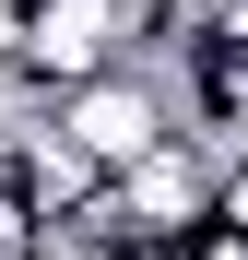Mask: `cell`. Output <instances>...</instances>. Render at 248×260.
Here are the masks:
<instances>
[{"instance_id": "4", "label": "cell", "mask_w": 248, "mask_h": 260, "mask_svg": "<svg viewBox=\"0 0 248 260\" xmlns=\"http://www.w3.org/2000/svg\"><path fill=\"white\" fill-rule=\"evenodd\" d=\"M213 213H225V225L248 237V154H225V189H213Z\"/></svg>"}, {"instance_id": "3", "label": "cell", "mask_w": 248, "mask_h": 260, "mask_svg": "<svg viewBox=\"0 0 248 260\" xmlns=\"http://www.w3.org/2000/svg\"><path fill=\"white\" fill-rule=\"evenodd\" d=\"M0 260H36V213H24L12 189H0Z\"/></svg>"}, {"instance_id": "2", "label": "cell", "mask_w": 248, "mask_h": 260, "mask_svg": "<svg viewBox=\"0 0 248 260\" xmlns=\"http://www.w3.org/2000/svg\"><path fill=\"white\" fill-rule=\"evenodd\" d=\"M213 189H225V166L201 154V142H154L130 178H118V225H130L142 248H165V237L213 225Z\"/></svg>"}, {"instance_id": "1", "label": "cell", "mask_w": 248, "mask_h": 260, "mask_svg": "<svg viewBox=\"0 0 248 260\" xmlns=\"http://www.w3.org/2000/svg\"><path fill=\"white\" fill-rule=\"evenodd\" d=\"M48 130L83 154V166H107V178H130V166L154 154V142H178V118H165V95L118 59V71H95V83H71V95L48 107Z\"/></svg>"}]
</instances>
